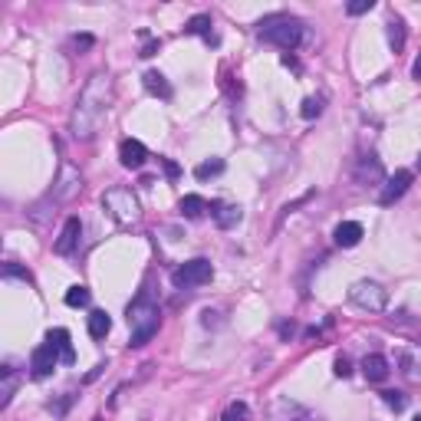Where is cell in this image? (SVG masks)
Segmentation results:
<instances>
[{
  "instance_id": "1",
  "label": "cell",
  "mask_w": 421,
  "mask_h": 421,
  "mask_svg": "<svg viewBox=\"0 0 421 421\" xmlns=\"http://www.w3.org/2000/svg\"><path fill=\"white\" fill-rule=\"evenodd\" d=\"M105 86H109V83H105L102 76H96L86 86L83 99H79L76 115H73V135H76V138H93V132H96L99 119H102V112H105Z\"/></svg>"
},
{
  "instance_id": "2",
  "label": "cell",
  "mask_w": 421,
  "mask_h": 421,
  "mask_svg": "<svg viewBox=\"0 0 421 421\" xmlns=\"http://www.w3.org/2000/svg\"><path fill=\"white\" fill-rule=\"evenodd\" d=\"M260 40L293 53V49L303 43V23L293 17H283V13H280V17H270L260 23Z\"/></svg>"
},
{
  "instance_id": "3",
  "label": "cell",
  "mask_w": 421,
  "mask_h": 421,
  "mask_svg": "<svg viewBox=\"0 0 421 421\" xmlns=\"http://www.w3.org/2000/svg\"><path fill=\"white\" fill-rule=\"evenodd\" d=\"M129 326H132V345H145L158 333V326H162V313L155 303L148 300H135L132 307H129Z\"/></svg>"
},
{
  "instance_id": "4",
  "label": "cell",
  "mask_w": 421,
  "mask_h": 421,
  "mask_svg": "<svg viewBox=\"0 0 421 421\" xmlns=\"http://www.w3.org/2000/svg\"><path fill=\"white\" fill-rule=\"evenodd\" d=\"M214 277V267H210L208 260H188V263H182V267L172 273V283L178 290H191V287H201V283H208V280Z\"/></svg>"
},
{
  "instance_id": "5",
  "label": "cell",
  "mask_w": 421,
  "mask_h": 421,
  "mask_svg": "<svg viewBox=\"0 0 421 421\" xmlns=\"http://www.w3.org/2000/svg\"><path fill=\"white\" fill-rule=\"evenodd\" d=\"M349 300H352L359 309L379 313V309L389 307V290H382L379 283H369V280H362V283H355V287L349 290Z\"/></svg>"
},
{
  "instance_id": "6",
  "label": "cell",
  "mask_w": 421,
  "mask_h": 421,
  "mask_svg": "<svg viewBox=\"0 0 421 421\" xmlns=\"http://www.w3.org/2000/svg\"><path fill=\"white\" fill-rule=\"evenodd\" d=\"M102 201H105V208L112 210L115 218L122 220V224H129V220L138 218V201H135L132 191H125V188H112Z\"/></svg>"
},
{
  "instance_id": "7",
  "label": "cell",
  "mask_w": 421,
  "mask_h": 421,
  "mask_svg": "<svg viewBox=\"0 0 421 421\" xmlns=\"http://www.w3.org/2000/svg\"><path fill=\"white\" fill-rule=\"evenodd\" d=\"M57 362H63L59 349L53 343H43V345L33 349V355H30V372H33V379H47V375H53Z\"/></svg>"
},
{
  "instance_id": "8",
  "label": "cell",
  "mask_w": 421,
  "mask_h": 421,
  "mask_svg": "<svg viewBox=\"0 0 421 421\" xmlns=\"http://www.w3.org/2000/svg\"><path fill=\"white\" fill-rule=\"evenodd\" d=\"M412 178H415L412 172H395L392 178L385 182L382 194H379V204H385V208H389V204H395L405 191H408V184H412Z\"/></svg>"
},
{
  "instance_id": "9",
  "label": "cell",
  "mask_w": 421,
  "mask_h": 421,
  "mask_svg": "<svg viewBox=\"0 0 421 421\" xmlns=\"http://www.w3.org/2000/svg\"><path fill=\"white\" fill-rule=\"evenodd\" d=\"M145 158H148V148H145L138 138H125V142L119 145V162H122L125 168H142Z\"/></svg>"
},
{
  "instance_id": "10",
  "label": "cell",
  "mask_w": 421,
  "mask_h": 421,
  "mask_svg": "<svg viewBox=\"0 0 421 421\" xmlns=\"http://www.w3.org/2000/svg\"><path fill=\"white\" fill-rule=\"evenodd\" d=\"M79 237H83V220H79V218H69L66 227H63V234H59V240L53 244V250L66 257V254H73V250H76Z\"/></svg>"
},
{
  "instance_id": "11",
  "label": "cell",
  "mask_w": 421,
  "mask_h": 421,
  "mask_svg": "<svg viewBox=\"0 0 421 421\" xmlns=\"http://www.w3.org/2000/svg\"><path fill=\"white\" fill-rule=\"evenodd\" d=\"M210 214H214V220H218V227H224V230L237 227L240 218H244L240 204H227V201H214L210 204Z\"/></svg>"
},
{
  "instance_id": "12",
  "label": "cell",
  "mask_w": 421,
  "mask_h": 421,
  "mask_svg": "<svg viewBox=\"0 0 421 421\" xmlns=\"http://www.w3.org/2000/svg\"><path fill=\"white\" fill-rule=\"evenodd\" d=\"M362 224H359V220H343V224H339V227H336V244H339V247H355V244H359V240H362Z\"/></svg>"
},
{
  "instance_id": "13",
  "label": "cell",
  "mask_w": 421,
  "mask_h": 421,
  "mask_svg": "<svg viewBox=\"0 0 421 421\" xmlns=\"http://www.w3.org/2000/svg\"><path fill=\"white\" fill-rule=\"evenodd\" d=\"M362 372L369 382H385V379H389V359H385V355H365Z\"/></svg>"
},
{
  "instance_id": "14",
  "label": "cell",
  "mask_w": 421,
  "mask_h": 421,
  "mask_svg": "<svg viewBox=\"0 0 421 421\" xmlns=\"http://www.w3.org/2000/svg\"><path fill=\"white\" fill-rule=\"evenodd\" d=\"M47 343H53L59 349V355H63V362H76V352H73V343H69V333L66 329H49L47 333Z\"/></svg>"
},
{
  "instance_id": "15",
  "label": "cell",
  "mask_w": 421,
  "mask_h": 421,
  "mask_svg": "<svg viewBox=\"0 0 421 421\" xmlns=\"http://www.w3.org/2000/svg\"><path fill=\"white\" fill-rule=\"evenodd\" d=\"M109 329H112V319H109V313H102V309H93V313H89V336H93V339H105V336H109Z\"/></svg>"
},
{
  "instance_id": "16",
  "label": "cell",
  "mask_w": 421,
  "mask_h": 421,
  "mask_svg": "<svg viewBox=\"0 0 421 421\" xmlns=\"http://www.w3.org/2000/svg\"><path fill=\"white\" fill-rule=\"evenodd\" d=\"M145 89H148L152 96L172 99V86H168V79H165L162 73H155V69H148V73H145Z\"/></svg>"
},
{
  "instance_id": "17",
  "label": "cell",
  "mask_w": 421,
  "mask_h": 421,
  "mask_svg": "<svg viewBox=\"0 0 421 421\" xmlns=\"http://www.w3.org/2000/svg\"><path fill=\"white\" fill-rule=\"evenodd\" d=\"M204 210H210V204L201 194H184L182 198V214L184 218H204Z\"/></svg>"
},
{
  "instance_id": "18",
  "label": "cell",
  "mask_w": 421,
  "mask_h": 421,
  "mask_svg": "<svg viewBox=\"0 0 421 421\" xmlns=\"http://www.w3.org/2000/svg\"><path fill=\"white\" fill-rule=\"evenodd\" d=\"M184 33H191V37H204L208 43H214V33H210V17H208V13H198V17L188 20Z\"/></svg>"
},
{
  "instance_id": "19",
  "label": "cell",
  "mask_w": 421,
  "mask_h": 421,
  "mask_svg": "<svg viewBox=\"0 0 421 421\" xmlns=\"http://www.w3.org/2000/svg\"><path fill=\"white\" fill-rule=\"evenodd\" d=\"M224 172V162L220 158H210V162H201L198 168H194V178L198 182H208V178H214V174Z\"/></svg>"
},
{
  "instance_id": "20",
  "label": "cell",
  "mask_w": 421,
  "mask_h": 421,
  "mask_svg": "<svg viewBox=\"0 0 421 421\" xmlns=\"http://www.w3.org/2000/svg\"><path fill=\"white\" fill-rule=\"evenodd\" d=\"M389 43H392L395 53L405 49V23L402 20H392V23H389Z\"/></svg>"
},
{
  "instance_id": "21",
  "label": "cell",
  "mask_w": 421,
  "mask_h": 421,
  "mask_svg": "<svg viewBox=\"0 0 421 421\" xmlns=\"http://www.w3.org/2000/svg\"><path fill=\"white\" fill-rule=\"evenodd\" d=\"M66 307H73V309L89 307V290L86 287H69L66 290Z\"/></svg>"
},
{
  "instance_id": "22",
  "label": "cell",
  "mask_w": 421,
  "mask_h": 421,
  "mask_svg": "<svg viewBox=\"0 0 421 421\" xmlns=\"http://www.w3.org/2000/svg\"><path fill=\"white\" fill-rule=\"evenodd\" d=\"M247 405L244 402H230L227 408H224V415H220V421H247Z\"/></svg>"
},
{
  "instance_id": "23",
  "label": "cell",
  "mask_w": 421,
  "mask_h": 421,
  "mask_svg": "<svg viewBox=\"0 0 421 421\" xmlns=\"http://www.w3.org/2000/svg\"><path fill=\"white\" fill-rule=\"evenodd\" d=\"M365 178H372V182H382L385 178V172H382V165L375 162H362V168H359V182H365Z\"/></svg>"
},
{
  "instance_id": "24",
  "label": "cell",
  "mask_w": 421,
  "mask_h": 421,
  "mask_svg": "<svg viewBox=\"0 0 421 421\" xmlns=\"http://www.w3.org/2000/svg\"><path fill=\"white\" fill-rule=\"evenodd\" d=\"M372 7H375V0H352V4L345 7V13H349V17H362V13H369Z\"/></svg>"
},
{
  "instance_id": "25",
  "label": "cell",
  "mask_w": 421,
  "mask_h": 421,
  "mask_svg": "<svg viewBox=\"0 0 421 421\" xmlns=\"http://www.w3.org/2000/svg\"><path fill=\"white\" fill-rule=\"evenodd\" d=\"M300 112H303V119H316V115L323 112V102H319V99H313V96H309L307 102H303V109H300Z\"/></svg>"
},
{
  "instance_id": "26",
  "label": "cell",
  "mask_w": 421,
  "mask_h": 421,
  "mask_svg": "<svg viewBox=\"0 0 421 421\" xmlns=\"http://www.w3.org/2000/svg\"><path fill=\"white\" fill-rule=\"evenodd\" d=\"M382 398H385V405H389V408H395V412H402V408H405V395L402 392H385Z\"/></svg>"
},
{
  "instance_id": "27",
  "label": "cell",
  "mask_w": 421,
  "mask_h": 421,
  "mask_svg": "<svg viewBox=\"0 0 421 421\" xmlns=\"http://www.w3.org/2000/svg\"><path fill=\"white\" fill-rule=\"evenodd\" d=\"M10 392H13V369L7 365V369H4V402H0V405L10 402Z\"/></svg>"
},
{
  "instance_id": "28",
  "label": "cell",
  "mask_w": 421,
  "mask_h": 421,
  "mask_svg": "<svg viewBox=\"0 0 421 421\" xmlns=\"http://www.w3.org/2000/svg\"><path fill=\"white\" fill-rule=\"evenodd\" d=\"M336 375H339V379H349V375H352V365H349V359H345V355H339V359H336Z\"/></svg>"
},
{
  "instance_id": "29",
  "label": "cell",
  "mask_w": 421,
  "mask_h": 421,
  "mask_svg": "<svg viewBox=\"0 0 421 421\" xmlns=\"http://www.w3.org/2000/svg\"><path fill=\"white\" fill-rule=\"evenodd\" d=\"M4 277H20V280H30V273H27V270H20L17 263H7V267H4Z\"/></svg>"
},
{
  "instance_id": "30",
  "label": "cell",
  "mask_w": 421,
  "mask_h": 421,
  "mask_svg": "<svg viewBox=\"0 0 421 421\" xmlns=\"http://www.w3.org/2000/svg\"><path fill=\"white\" fill-rule=\"evenodd\" d=\"M162 168H165V174H168V178H178V174H182V168H178L172 158H162Z\"/></svg>"
},
{
  "instance_id": "31",
  "label": "cell",
  "mask_w": 421,
  "mask_h": 421,
  "mask_svg": "<svg viewBox=\"0 0 421 421\" xmlns=\"http://www.w3.org/2000/svg\"><path fill=\"white\" fill-rule=\"evenodd\" d=\"M158 49H162V43H158V40H152V43H145V47H142V53H138V57H155Z\"/></svg>"
},
{
  "instance_id": "32",
  "label": "cell",
  "mask_w": 421,
  "mask_h": 421,
  "mask_svg": "<svg viewBox=\"0 0 421 421\" xmlns=\"http://www.w3.org/2000/svg\"><path fill=\"white\" fill-rule=\"evenodd\" d=\"M73 43H76L79 49H89V47H93V37H89V33H83V37H76Z\"/></svg>"
},
{
  "instance_id": "33",
  "label": "cell",
  "mask_w": 421,
  "mask_h": 421,
  "mask_svg": "<svg viewBox=\"0 0 421 421\" xmlns=\"http://www.w3.org/2000/svg\"><path fill=\"white\" fill-rule=\"evenodd\" d=\"M412 76H415V79H421V57L415 59V69H412Z\"/></svg>"
},
{
  "instance_id": "34",
  "label": "cell",
  "mask_w": 421,
  "mask_h": 421,
  "mask_svg": "<svg viewBox=\"0 0 421 421\" xmlns=\"http://www.w3.org/2000/svg\"><path fill=\"white\" fill-rule=\"evenodd\" d=\"M418 168H421V155H418Z\"/></svg>"
},
{
  "instance_id": "35",
  "label": "cell",
  "mask_w": 421,
  "mask_h": 421,
  "mask_svg": "<svg viewBox=\"0 0 421 421\" xmlns=\"http://www.w3.org/2000/svg\"><path fill=\"white\" fill-rule=\"evenodd\" d=\"M415 421H421V415H418V418H415Z\"/></svg>"
}]
</instances>
